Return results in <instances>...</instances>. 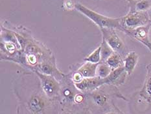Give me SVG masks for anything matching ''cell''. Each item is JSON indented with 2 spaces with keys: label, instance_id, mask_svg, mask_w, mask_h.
I'll return each instance as SVG.
<instances>
[{
  "label": "cell",
  "instance_id": "cell-23",
  "mask_svg": "<svg viewBox=\"0 0 151 114\" xmlns=\"http://www.w3.org/2000/svg\"><path fill=\"white\" fill-rule=\"evenodd\" d=\"M104 114H124V113L121 112V111L117 107L114 106L113 110H110L109 112H108Z\"/></svg>",
  "mask_w": 151,
  "mask_h": 114
},
{
  "label": "cell",
  "instance_id": "cell-4",
  "mask_svg": "<svg viewBox=\"0 0 151 114\" xmlns=\"http://www.w3.org/2000/svg\"><path fill=\"white\" fill-rule=\"evenodd\" d=\"M38 77L45 95L50 99H57L60 97L61 84L53 76L40 73L38 70L34 71Z\"/></svg>",
  "mask_w": 151,
  "mask_h": 114
},
{
  "label": "cell",
  "instance_id": "cell-27",
  "mask_svg": "<svg viewBox=\"0 0 151 114\" xmlns=\"http://www.w3.org/2000/svg\"><path fill=\"white\" fill-rule=\"evenodd\" d=\"M150 1H151V0H150Z\"/></svg>",
  "mask_w": 151,
  "mask_h": 114
},
{
  "label": "cell",
  "instance_id": "cell-20",
  "mask_svg": "<svg viewBox=\"0 0 151 114\" xmlns=\"http://www.w3.org/2000/svg\"><path fill=\"white\" fill-rule=\"evenodd\" d=\"M84 78L83 77V76H82L80 73H78L77 71L73 73V74L71 75V80L73 81L74 84L79 83Z\"/></svg>",
  "mask_w": 151,
  "mask_h": 114
},
{
  "label": "cell",
  "instance_id": "cell-13",
  "mask_svg": "<svg viewBox=\"0 0 151 114\" xmlns=\"http://www.w3.org/2000/svg\"><path fill=\"white\" fill-rule=\"evenodd\" d=\"M139 55L135 52H130L123 58V67L128 74V76L133 73L137 64Z\"/></svg>",
  "mask_w": 151,
  "mask_h": 114
},
{
  "label": "cell",
  "instance_id": "cell-1",
  "mask_svg": "<svg viewBox=\"0 0 151 114\" xmlns=\"http://www.w3.org/2000/svg\"><path fill=\"white\" fill-rule=\"evenodd\" d=\"M75 9L93 21L97 26H99L100 29L114 28L119 29L120 31L121 30V17L116 18L108 17L86 7L81 3L75 4Z\"/></svg>",
  "mask_w": 151,
  "mask_h": 114
},
{
  "label": "cell",
  "instance_id": "cell-9",
  "mask_svg": "<svg viewBox=\"0 0 151 114\" xmlns=\"http://www.w3.org/2000/svg\"><path fill=\"white\" fill-rule=\"evenodd\" d=\"M74 84L77 89L82 93H91L105 85L104 79L98 76L84 78L81 82Z\"/></svg>",
  "mask_w": 151,
  "mask_h": 114
},
{
  "label": "cell",
  "instance_id": "cell-11",
  "mask_svg": "<svg viewBox=\"0 0 151 114\" xmlns=\"http://www.w3.org/2000/svg\"><path fill=\"white\" fill-rule=\"evenodd\" d=\"M80 91L77 89L74 84L71 85V83L68 82L64 86H61L60 97H60L63 102L66 104H72L75 102V96Z\"/></svg>",
  "mask_w": 151,
  "mask_h": 114
},
{
  "label": "cell",
  "instance_id": "cell-16",
  "mask_svg": "<svg viewBox=\"0 0 151 114\" xmlns=\"http://www.w3.org/2000/svg\"><path fill=\"white\" fill-rule=\"evenodd\" d=\"M130 9L136 11L147 12L151 7L150 0H139L134 3H130Z\"/></svg>",
  "mask_w": 151,
  "mask_h": 114
},
{
  "label": "cell",
  "instance_id": "cell-14",
  "mask_svg": "<svg viewBox=\"0 0 151 114\" xmlns=\"http://www.w3.org/2000/svg\"><path fill=\"white\" fill-rule=\"evenodd\" d=\"M98 64L99 63H93L86 61V63L82 65V66L78 68L77 71L80 73L84 78L97 76L96 71Z\"/></svg>",
  "mask_w": 151,
  "mask_h": 114
},
{
  "label": "cell",
  "instance_id": "cell-15",
  "mask_svg": "<svg viewBox=\"0 0 151 114\" xmlns=\"http://www.w3.org/2000/svg\"><path fill=\"white\" fill-rule=\"evenodd\" d=\"M106 63L111 68V70H114L120 67L123 66V58L119 54L116 53V52H114L108 57Z\"/></svg>",
  "mask_w": 151,
  "mask_h": 114
},
{
  "label": "cell",
  "instance_id": "cell-5",
  "mask_svg": "<svg viewBox=\"0 0 151 114\" xmlns=\"http://www.w3.org/2000/svg\"><path fill=\"white\" fill-rule=\"evenodd\" d=\"M103 38H104L109 46L114 52L119 54L124 58L129 53V50L122 39L118 35L114 28H101L100 29Z\"/></svg>",
  "mask_w": 151,
  "mask_h": 114
},
{
  "label": "cell",
  "instance_id": "cell-12",
  "mask_svg": "<svg viewBox=\"0 0 151 114\" xmlns=\"http://www.w3.org/2000/svg\"><path fill=\"white\" fill-rule=\"evenodd\" d=\"M146 76L143 86L139 92V95L147 102H151V63L146 66Z\"/></svg>",
  "mask_w": 151,
  "mask_h": 114
},
{
  "label": "cell",
  "instance_id": "cell-3",
  "mask_svg": "<svg viewBox=\"0 0 151 114\" xmlns=\"http://www.w3.org/2000/svg\"><path fill=\"white\" fill-rule=\"evenodd\" d=\"M148 12H140L130 9L127 14L121 17V31L130 30L150 23Z\"/></svg>",
  "mask_w": 151,
  "mask_h": 114
},
{
  "label": "cell",
  "instance_id": "cell-10",
  "mask_svg": "<svg viewBox=\"0 0 151 114\" xmlns=\"http://www.w3.org/2000/svg\"><path fill=\"white\" fill-rule=\"evenodd\" d=\"M127 76L128 74L124 67H120L111 70L110 74L104 78V84L115 87L119 86L124 83Z\"/></svg>",
  "mask_w": 151,
  "mask_h": 114
},
{
  "label": "cell",
  "instance_id": "cell-17",
  "mask_svg": "<svg viewBox=\"0 0 151 114\" xmlns=\"http://www.w3.org/2000/svg\"><path fill=\"white\" fill-rule=\"evenodd\" d=\"M101 48V62H106L108 57H109L114 52L113 51L112 49L109 46V45L107 44V42L104 38H103V40H102Z\"/></svg>",
  "mask_w": 151,
  "mask_h": 114
},
{
  "label": "cell",
  "instance_id": "cell-25",
  "mask_svg": "<svg viewBox=\"0 0 151 114\" xmlns=\"http://www.w3.org/2000/svg\"><path fill=\"white\" fill-rule=\"evenodd\" d=\"M147 12H148V14H149V17H150V22H151V7L150 8V9Z\"/></svg>",
  "mask_w": 151,
  "mask_h": 114
},
{
  "label": "cell",
  "instance_id": "cell-18",
  "mask_svg": "<svg viewBox=\"0 0 151 114\" xmlns=\"http://www.w3.org/2000/svg\"><path fill=\"white\" fill-rule=\"evenodd\" d=\"M111 70V68L108 66L106 62H100L97 68V76L104 79L110 74Z\"/></svg>",
  "mask_w": 151,
  "mask_h": 114
},
{
  "label": "cell",
  "instance_id": "cell-6",
  "mask_svg": "<svg viewBox=\"0 0 151 114\" xmlns=\"http://www.w3.org/2000/svg\"><path fill=\"white\" fill-rule=\"evenodd\" d=\"M150 28L151 22L146 25L130 30H124L123 32L131 38L141 42L151 52V41L149 38V31Z\"/></svg>",
  "mask_w": 151,
  "mask_h": 114
},
{
  "label": "cell",
  "instance_id": "cell-24",
  "mask_svg": "<svg viewBox=\"0 0 151 114\" xmlns=\"http://www.w3.org/2000/svg\"><path fill=\"white\" fill-rule=\"evenodd\" d=\"M60 114H72L70 111H68V110H66V111H64V112H62Z\"/></svg>",
  "mask_w": 151,
  "mask_h": 114
},
{
  "label": "cell",
  "instance_id": "cell-22",
  "mask_svg": "<svg viewBox=\"0 0 151 114\" xmlns=\"http://www.w3.org/2000/svg\"><path fill=\"white\" fill-rule=\"evenodd\" d=\"M82 92H80L78 93L76 96H75V104H81L82 102H83V100L84 99V96L81 93Z\"/></svg>",
  "mask_w": 151,
  "mask_h": 114
},
{
  "label": "cell",
  "instance_id": "cell-26",
  "mask_svg": "<svg viewBox=\"0 0 151 114\" xmlns=\"http://www.w3.org/2000/svg\"><path fill=\"white\" fill-rule=\"evenodd\" d=\"M129 3H134V2H136V1H138L139 0H127Z\"/></svg>",
  "mask_w": 151,
  "mask_h": 114
},
{
  "label": "cell",
  "instance_id": "cell-2",
  "mask_svg": "<svg viewBox=\"0 0 151 114\" xmlns=\"http://www.w3.org/2000/svg\"><path fill=\"white\" fill-rule=\"evenodd\" d=\"M106 89V87L104 86V85H103V86L98 88L97 89L90 93L89 97L92 100L93 103L97 107H99V108H103L104 110L110 108V106L113 105V104H111V95L125 100L124 97L118 91L116 87L110 86L108 91Z\"/></svg>",
  "mask_w": 151,
  "mask_h": 114
},
{
  "label": "cell",
  "instance_id": "cell-7",
  "mask_svg": "<svg viewBox=\"0 0 151 114\" xmlns=\"http://www.w3.org/2000/svg\"><path fill=\"white\" fill-rule=\"evenodd\" d=\"M38 70L43 74L53 76L59 81H61L65 77V75L61 73L56 67L55 60L53 57H50L45 59L38 65L37 70Z\"/></svg>",
  "mask_w": 151,
  "mask_h": 114
},
{
  "label": "cell",
  "instance_id": "cell-8",
  "mask_svg": "<svg viewBox=\"0 0 151 114\" xmlns=\"http://www.w3.org/2000/svg\"><path fill=\"white\" fill-rule=\"evenodd\" d=\"M46 96L41 93L32 94L27 102L28 110L32 114H41L47 107V100Z\"/></svg>",
  "mask_w": 151,
  "mask_h": 114
},
{
  "label": "cell",
  "instance_id": "cell-19",
  "mask_svg": "<svg viewBox=\"0 0 151 114\" xmlns=\"http://www.w3.org/2000/svg\"><path fill=\"white\" fill-rule=\"evenodd\" d=\"M101 45L96 48L92 53L84 59L85 61L90 62L93 63H99L101 60Z\"/></svg>",
  "mask_w": 151,
  "mask_h": 114
},
{
  "label": "cell",
  "instance_id": "cell-21",
  "mask_svg": "<svg viewBox=\"0 0 151 114\" xmlns=\"http://www.w3.org/2000/svg\"><path fill=\"white\" fill-rule=\"evenodd\" d=\"M64 7L68 11H71L75 8V4L73 0H64L63 3Z\"/></svg>",
  "mask_w": 151,
  "mask_h": 114
}]
</instances>
